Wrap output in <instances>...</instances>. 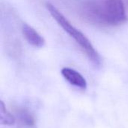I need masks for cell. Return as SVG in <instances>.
I'll list each match as a JSON object with an SVG mask.
<instances>
[{"label":"cell","instance_id":"obj_1","mask_svg":"<svg viewBox=\"0 0 128 128\" xmlns=\"http://www.w3.org/2000/svg\"><path fill=\"white\" fill-rule=\"evenodd\" d=\"M79 14L88 23L104 26H116L128 20L122 0H86L80 5Z\"/></svg>","mask_w":128,"mask_h":128},{"label":"cell","instance_id":"obj_2","mask_svg":"<svg viewBox=\"0 0 128 128\" xmlns=\"http://www.w3.org/2000/svg\"><path fill=\"white\" fill-rule=\"evenodd\" d=\"M46 7L57 23L80 46L89 61H91L95 67H100L101 65L100 56L86 36L79 29L75 28L53 4L50 2H46Z\"/></svg>","mask_w":128,"mask_h":128},{"label":"cell","instance_id":"obj_3","mask_svg":"<svg viewBox=\"0 0 128 128\" xmlns=\"http://www.w3.org/2000/svg\"><path fill=\"white\" fill-rule=\"evenodd\" d=\"M62 74L64 78L71 85L80 88L81 89H86L87 87V82L86 79L78 71L69 68H64L62 70Z\"/></svg>","mask_w":128,"mask_h":128},{"label":"cell","instance_id":"obj_4","mask_svg":"<svg viewBox=\"0 0 128 128\" xmlns=\"http://www.w3.org/2000/svg\"><path fill=\"white\" fill-rule=\"evenodd\" d=\"M22 32L26 40L35 47H43L45 44L44 38L32 26L24 23L22 26Z\"/></svg>","mask_w":128,"mask_h":128},{"label":"cell","instance_id":"obj_5","mask_svg":"<svg viewBox=\"0 0 128 128\" xmlns=\"http://www.w3.org/2000/svg\"><path fill=\"white\" fill-rule=\"evenodd\" d=\"M0 122L4 125H13L15 123L14 117L7 110L2 101L0 102Z\"/></svg>","mask_w":128,"mask_h":128},{"label":"cell","instance_id":"obj_6","mask_svg":"<svg viewBox=\"0 0 128 128\" xmlns=\"http://www.w3.org/2000/svg\"><path fill=\"white\" fill-rule=\"evenodd\" d=\"M18 116L21 122L28 126H32L34 124V119L33 116L26 110H20L18 111Z\"/></svg>","mask_w":128,"mask_h":128}]
</instances>
